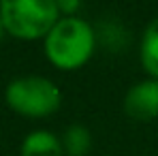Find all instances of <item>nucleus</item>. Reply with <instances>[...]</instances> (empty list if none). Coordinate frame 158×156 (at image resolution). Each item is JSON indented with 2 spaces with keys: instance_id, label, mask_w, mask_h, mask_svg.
I'll use <instances>...</instances> for the list:
<instances>
[{
  "instance_id": "nucleus-7",
  "label": "nucleus",
  "mask_w": 158,
  "mask_h": 156,
  "mask_svg": "<svg viewBox=\"0 0 158 156\" xmlns=\"http://www.w3.org/2000/svg\"><path fill=\"white\" fill-rule=\"evenodd\" d=\"M62 148H64V154L69 156H85V152L90 150L92 145V137H90V130L83 129V126H69V129L62 133Z\"/></svg>"
},
{
  "instance_id": "nucleus-3",
  "label": "nucleus",
  "mask_w": 158,
  "mask_h": 156,
  "mask_svg": "<svg viewBox=\"0 0 158 156\" xmlns=\"http://www.w3.org/2000/svg\"><path fill=\"white\" fill-rule=\"evenodd\" d=\"M6 105L26 118H47L62 105V92L52 79L41 75H26L9 81L4 90Z\"/></svg>"
},
{
  "instance_id": "nucleus-5",
  "label": "nucleus",
  "mask_w": 158,
  "mask_h": 156,
  "mask_svg": "<svg viewBox=\"0 0 158 156\" xmlns=\"http://www.w3.org/2000/svg\"><path fill=\"white\" fill-rule=\"evenodd\" d=\"M22 156H64L62 139L49 130H32L28 133L19 145Z\"/></svg>"
},
{
  "instance_id": "nucleus-6",
  "label": "nucleus",
  "mask_w": 158,
  "mask_h": 156,
  "mask_svg": "<svg viewBox=\"0 0 158 156\" xmlns=\"http://www.w3.org/2000/svg\"><path fill=\"white\" fill-rule=\"evenodd\" d=\"M139 58L150 79L158 81V17L152 19L143 36H141V47H139Z\"/></svg>"
},
{
  "instance_id": "nucleus-8",
  "label": "nucleus",
  "mask_w": 158,
  "mask_h": 156,
  "mask_svg": "<svg viewBox=\"0 0 158 156\" xmlns=\"http://www.w3.org/2000/svg\"><path fill=\"white\" fill-rule=\"evenodd\" d=\"M56 4H58V11L62 17H75V13L81 9L79 0H71V2L69 0H56Z\"/></svg>"
},
{
  "instance_id": "nucleus-4",
  "label": "nucleus",
  "mask_w": 158,
  "mask_h": 156,
  "mask_svg": "<svg viewBox=\"0 0 158 156\" xmlns=\"http://www.w3.org/2000/svg\"><path fill=\"white\" fill-rule=\"evenodd\" d=\"M126 116L139 122H148L158 116V81L145 79L135 83L124 96Z\"/></svg>"
},
{
  "instance_id": "nucleus-2",
  "label": "nucleus",
  "mask_w": 158,
  "mask_h": 156,
  "mask_svg": "<svg viewBox=\"0 0 158 156\" xmlns=\"http://www.w3.org/2000/svg\"><path fill=\"white\" fill-rule=\"evenodd\" d=\"M56 0H2L0 19L4 32L19 41H36L52 32L60 22Z\"/></svg>"
},
{
  "instance_id": "nucleus-9",
  "label": "nucleus",
  "mask_w": 158,
  "mask_h": 156,
  "mask_svg": "<svg viewBox=\"0 0 158 156\" xmlns=\"http://www.w3.org/2000/svg\"><path fill=\"white\" fill-rule=\"evenodd\" d=\"M2 34H4V26H2V19H0V39H2Z\"/></svg>"
},
{
  "instance_id": "nucleus-1",
  "label": "nucleus",
  "mask_w": 158,
  "mask_h": 156,
  "mask_svg": "<svg viewBox=\"0 0 158 156\" xmlns=\"http://www.w3.org/2000/svg\"><path fill=\"white\" fill-rule=\"evenodd\" d=\"M96 47V34L81 17H60L45 36V56L56 69L75 71L83 66Z\"/></svg>"
}]
</instances>
